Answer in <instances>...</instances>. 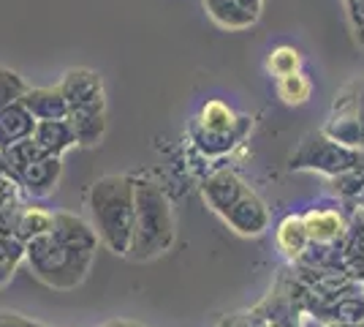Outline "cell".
I'll use <instances>...</instances> for the list:
<instances>
[{"mask_svg": "<svg viewBox=\"0 0 364 327\" xmlns=\"http://www.w3.org/2000/svg\"><path fill=\"white\" fill-rule=\"evenodd\" d=\"M87 213L101 246L114 256H128L136 221V177L104 175L87 191Z\"/></svg>", "mask_w": 364, "mask_h": 327, "instance_id": "1", "label": "cell"}, {"mask_svg": "<svg viewBox=\"0 0 364 327\" xmlns=\"http://www.w3.org/2000/svg\"><path fill=\"white\" fill-rule=\"evenodd\" d=\"M174 210L166 191L150 177H136V221H134V243L128 251L131 262H150L166 254L174 243Z\"/></svg>", "mask_w": 364, "mask_h": 327, "instance_id": "2", "label": "cell"}, {"mask_svg": "<svg viewBox=\"0 0 364 327\" xmlns=\"http://www.w3.org/2000/svg\"><path fill=\"white\" fill-rule=\"evenodd\" d=\"M92 259H95V251L63 243L52 232L25 243V265L31 267V273L41 284L60 292L76 289L87 279Z\"/></svg>", "mask_w": 364, "mask_h": 327, "instance_id": "3", "label": "cell"}, {"mask_svg": "<svg viewBox=\"0 0 364 327\" xmlns=\"http://www.w3.org/2000/svg\"><path fill=\"white\" fill-rule=\"evenodd\" d=\"M289 167L291 172H316L323 177H334L340 172L364 170V150L348 147L343 142L326 137L323 131H313L291 153Z\"/></svg>", "mask_w": 364, "mask_h": 327, "instance_id": "4", "label": "cell"}, {"mask_svg": "<svg viewBox=\"0 0 364 327\" xmlns=\"http://www.w3.org/2000/svg\"><path fill=\"white\" fill-rule=\"evenodd\" d=\"M247 191H250V186L245 183L237 172H231V170L213 172V175L201 183V197H204V202L210 204V210L218 213L220 218L226 216L228 210L240 202Z\"/></svg>", "mask_w": 364, "mask_h": 327, "instance_id": "5", "label": "cell"}, {"mask_svg": "<svg viewBox=\"0 0 364 327\" xmlns=\"http://www.w3.org/2000/svg\"><path fill=\"white\" fill-rule=\"evenodd\" d=\"M223 221H226L237 234H242V237H258V234H264L267 229H269L272 216H269L267 202L250 188L242 199L223 216Z\"/></svg>", "mask_w": 364, "mask_h": 327, "instance_id": "6", "label": "cell"}, {"mask_svg": "<svg viewBox=\"0 0 364 327\" xmlns=\"http://www.w3.org/2000/svg\"><path fill=\"white\" fill-rule=\"evenodd\" d=\"M60 177H63V158L44 156L16 177V186L22 191V197H28V199H44V197H49L58 188Z\"/></svg>", "mask_w": 364, "mask_h": 327, "instance_id": "7", "label": "cell"}, {"mask_svg": "<svg viewBox=\"0 0 364 327\" xmlns=\"http://www.w3.org/2000/svg\"><path fill=\"white\" fill-rule=\"evenodd\" d=\"M63 95L68 101V112L76 107H85L90 101H98V98H107V90H104V77L95 71V68H68L60 79Z\"/></svg>", "mask_w": 364, "mask_h": 327, "instance_id": "8", "label": "cell"}, {"mask_svg": "<svg viewBox=\"0 0 364 327\" xmlns=\"http://www.w3.org/2000/svg\"><path fill=\"white\" fill-rule=\"evenodd\" d=\"M68 120L74 125L79 147H95L107 134V98L90 101L85 107L68 112Z\"/></svg>", "mask_w": 364, "mask_h": 327, "instance_id": "9", "label": "cell"}, {"mask_svg": "<svg viewBox=\"0 0 364 327\" xmlns=\"http://www.w3.org/2000/svg\"><path fill=\"white\" fill-rule=\"evenodd\" d=\"M193 125L210 131V134H231V131H242V128H253V118L240 115L228 107L220 98H210L204 107L198 109L193 118Z\"/></svg>", "mask_w": 364, "mask_h": 327, "instance_id": "10", "label": "cell"}, {"mask_svg": "<svg viewBox=\"0 0 364 327\" xmlns=\"http://www.w3.org/2000/svg\"><path fill=\"white\" fill-rule=\"evenodd\" d=\"M302 216L313 243H340L348 232L350 218L340 207H310Z\"/></svg>", "mask_w": 364, "mask_h": 327, "instance_id": "11", "label": "cell"}, {"mask_svg": "<svg viewBox=\"0 0 364 327\" xmlns=\"http://www.w3.org/2000/svg\"><path fill=\"white\" fill-rule=\"evenodd\" d=\"M36 125H38V120L33 118L31 109L22 101L0 109V150H9L19 142L31 140L36 134Z\"/></svg>", "mask_w": 364, "mask_h": 327, "instance_id": "12", "label": "cell"}, {"mask_svg": "<svg viewBox=\"0 0 364 327\" xmlns=\"http://www.w3.org/2000/svg\"><path fill=\"white\" fill-rule=\"evenodd\" d=\"M22 104L31 109V115L41 120H65L68 118V101L63 95L60 82L49 85V88H28V93L22 95Z\"/></svg>", "mask_w": 364, "mask_h": 327, "instance_id": "13", "label": "cell"}, {"mask_svg": "<svg viewBox=\"0 0 364 327\" xmlns=\"http://www.w3.org/2000/svg\"><path fill=\"white\" fill-rule=\"evenodd\" d=\"M33 140L38 142V147L44 150L46 156H55V158H63L68 150L79 147L76 131L68 118L65 120H41V123L36 125Z\"/></svg>", "mask_w": 364, "mask_h": 327, "instance_id": "14", "label": "cell"}, {"mask_svg": "<svg viewBox=\"0 0 364 327\" xmlns=\"http://www.w3.org/2000/svg\"><path fill=\"white\" fill-rule=\"evenodd\" d=\"M313 319L321 325L329 322H346V325H364V286L348 295H340L337 300L326 303L321 311L313 313Z\"/></svg>", "mask_w": 364, "mask_h": 327, "instance_id": "15", "label": "cell"}, {"mask_svg": "<svg viewBox=\"0 0 364 327\" xmlns=\"http://www.w3.org/2000/svg\"><path fill=\"white\" fill-rule=\"evenodd\" d=\"M253 128H242V131H231V134H210V131H204V128H198V125L191 123L188 128V137L193 142V147H196L201 156L207 158H223L228 156L237 145H242L247 140V134H250Z\"/></svg>", "mask_w": 364, "mask_h": 327, "instance_id": "16", "label": "cell"}, {"mask_svg": "<svg viewBox=\"0 0 364 327\" xmlns=\"http://www.w3.org/2000/svg\"><path fill=\"white\" fill-rule=\"evenodd\" d=\"M343 270L364 284V213L348 221V232L343 237Z\"/></svg>", "mask_w": 364, "mask_h": 327, "instance_id": "17", "label": "cell"}, {"mask_svg": "<svg viewBox=\"0 0 364 327\" xmlns=\"http://www.w3.org/2000/svg\"><path fill=\"white\" fill-rule=\"evenodd\" d=\"M329 191L343 202V207L350 216L364 213V170H348L340 172L334 177H326Z\"/></svg>", "mask_w": 364, "mask_h": 327, "instance_id": "18", "label": "cell"}, {"mask_svg": "<svg viewBox=\"0 0 364 327\" xmlns=\"http://www.w3.org/2000/svg\"><path fill=\"white\" fill-rule=\"evenodd\" d=\"M55 227V210H46L33 202H22L19 207V216H16L14 237L22 243H31L36 237H44L52 232Z\"/></svg>", "mask_w": 364, "mask_h": 327, "instance_id": "19", "label": "cell"}, {"mask_svg": "<svg viewBox=\"0 0 364 327\" xmlns=\"http://www.w3.org/2000/svg\"><path fill=\"white\" fill-rule=\"evenodd\" d=\"M274 243L277 249L283 251V256L289 259L291 265L304 254V249L310 246V234L304 227V216H286L277 229H274Z\"/></svg>", "mask_w": 364, "mask_h": 327, "instance_id": "20", "label": "cell"}, {"mask_svg": "<svg viewBox=\"0 0 364 327\" xmlns=\"http://www.w3.org/2000/svg\"><path fill=\"white\" fill-rule=\"evenodd\" d=\"M201 3H204L207 16L223 31H247L250 25L258 22V16L245 11L237 0H201Z\"/></svg>", "mask_w": 364, "mask_h": 327, "instance_id": "21", "label": "cell"}, {"mask_svg": "<svg viewBox=\"0 0 364 327\" xmlns=\"http://www.w3.org/2000/svg\"><path fill=\"white\" fill-rule=\"evenodd\" d=\"M296 267L307 270H329V267H343V240L340 243H313L304 249V254L294 262Z\"/></svg>", "mask_w": 364, "mask_h": 327, "instance_id": "22", "label": "cell"}, {"mask_svg": "<svg viewBox=\"0 0 364 327\" xmlns=\"http://www.w3.org/2000/svg\"><path fill=\"white\" fill-rule=\"evenodd\" d=\"M3 153V167H6V175L11 177L16 183V177L22 175V172L28 170L31 164H36L38 158H44L46 153L38 147V142L33 140H25L19 142V145H14V147H9V150H0Z\"/></svg>", "mask_w": 364, "mask_h": 327, "instance_id": "23", "label": "cell"}, {"mask_svg": "<svg viewBox=\"0 0 364 327\" xmlns=\"http://www.w3.org/2000/svg\"><path fill=\"white\" fill-rule=\"evenodd\" d=\"M277 95L289 107H302V104L310 101V95H313V82L302 71L289 74V77H280L277 79Z\"/></svg>", "mask_w": 364, "mask_h": 327, "instance_id": "24", "label": "cell"}, {"mask_svg": "<svg viewBox=\"0 0 364 327\" xmlns=\"http://www.w3.org/2000/svg\"><path fill=\"white\" fill-rule=\"evenodd\" d=\"M267 71H269L274 79L302 71V55H299V49L289 47V44L274 47L272 52H269V58H267Z\"/></svg>", "mask_w": 364, "mask_h": 327, "instance_id": "25", "label": "cell"}, {"mask_svg": "<svg viewBox=\"0 0 364 327\" xmlns=\"http://www.w3.org/2000/svg\"><path fill=\"white\" fill-rule=\"evenodd\" d=\"M28 93V82L19 77L11 68L0 66V109L11 107L16 101H22V95Z\"/></svg>", "mask_w": 364, "mask_h": 327, "instance_id": "26", "label": "cell"}, {"mask_svg": "<svg viewBox=\"0 0 364 327\" xmlns=\"http://www.w3.org/2000/svg\"><path fill=\"white\" fill-rule=\"evenodd\" d=\"M0 327H44V325L33 322V319H28L25 313H19V311H6V308H0Z\"/></svg>", "mask_w": 364, "mask_h": 327, "instance_id": "27", "label": "cell"}, {"mask_svg": "<svg viewBox=\"0 0 364 327\" xmlns=\"http://www.w3.org/2000/svg\"><path fill=\"white\" fill-rule=\"evenodd\" d=\"M218 327H256L253 325V319H250V313H231V316H223Z\"/></svg>", "mask_w": 364, "mask_h": 327, "instance_id": "28", "label": "cell"}, {"mask_svg": "<svg viewBox=\"0 0 364 327\" xmlns=\"http://www.w3.org/2000/svg\"><path fill=\"white\" fill-rule=\"evenodd\" d=\"M240 6H242L245 11H250V14L261 16V9H264V0H237Z\"/></svg>", "mask_w": 364, "mask_h": 327, "instance_id": "29", "label": "cell"}, {"mask_svg": "<svg viewBox=\"0 0 364 327\" xmlns=\"http://www.w3.org/2000/svg\"><path fill=\"white\" fill-rule=\"evenodd\" d=\"M114 327H147V325H136V322H128V319H114Z\"/></svg>", "mask_w": 364, "mask_h": 327, "instance_id": "30", "label": "cell"}, {"mask_svg": "<svg viewBox=\"0 0 364 327\" xmlns=\"http://www.w3.org/2000/svg\"><path fill=\"white\" fill-rule=\"evenodd\" d=\"M302 327H323V325H321V322H316V319H313V316H307V313H304V322H302Z\"/></svg>", "mask_w": 364, "mask_h": 327, "instance_id": "31", "label": "cell"}, {"mask_svg": "<svg viewBox=\"0 0 364 327\" xmlns=\"http://www.w3.org/2000/svg\"><path fill=\"white\" fill-rule=\"evenodd\" d=\"M323 327H362V325H346V322H329V325Z\"/></svg>", "mask_w": 364, "mask_h": 327, "instance_id": "32", "label": "cell"}, {"mask_svg": "<svg viewBox=\"0 0 364 327\" xmlns=\"http://www.w3.org/2000/svg\"><path fill=\"white\" fill-rule=\"evenodd\" d=\"M356 88H359V95H362V101H364V79H359V82H356Z\"/></svg>", "mask_w": 364, "mask_h": 327, "instance_id": "33", "label": "cell"}, {"mask_svg": "<svg viewBox=\"0 0 364 327\" xmlns=\"http://www.w3.org/2000/svg\"><path fill=\"white\" fill-rule=\"evenodd\" d=\"M6 177V167H3V153H0V180Z\"/></svg>", "mask_w": 364, "mask_h": 327, "instance_id": "34", "label": "cell"}, {"mask_svg": "<svg viewBox=\"0 0 364 327\" xmlns=\"http://www.w3.org/2000/svg\"><path fill=\"white\" fill-rule=\"evenodd\" d=\"M98 327H114V322H107V325H98Z\"/></svg>", "mask_w": 364, "mask_h": 327, "instance_id": "35", "label": "cell"}, {"mask_svg": "<svg viewBox=\"0 0 364 327\" xmlns=\"http://www.w3.org/2000/svg\"><path fill=\"white\" fill-rule=\"evenodd\" d=\"M362 327H364V325H362Z\"/></svg>", "mask_w": 364, "mask_h": 327, "instance_id": "36", "label": "cell"}, {"mask_svg": "<svg viewBox=\"0 0 364 327\" xmlns=\"http://www.w3.org/2000/svg\"><path fill=\"white\" fill-rule=\"evenodd\" d=\"M44 327H46V325H44Z\"/></svg>", "mask_w": 364, "mask_h": 327, "instance_id": "37", "label": "cell"}]
</instances>
